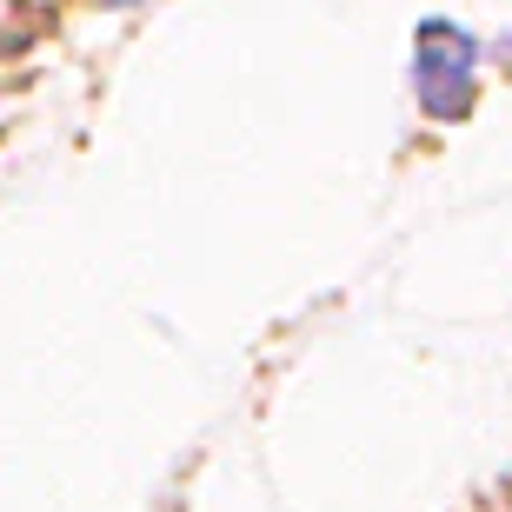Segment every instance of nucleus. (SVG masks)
Instances as JSON below:
<instances>
[{
  "label": "nucleus",
  "mask_w": 512,
  "mask_h": 512,
  "mask_svg": "<svg viewBox=\"0 0 512 512\" xmlns=\"http://www.w3.org/2000/svg\"><path fill=\"white\" fill-rule=\"evenodd\" d=\"M419 100L433 120H459L473 107V40L459 27H426L419 34Z\"/></svg>",
  "instance_id": "obj_1"
}]
</instances>
